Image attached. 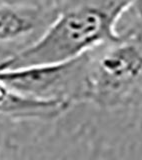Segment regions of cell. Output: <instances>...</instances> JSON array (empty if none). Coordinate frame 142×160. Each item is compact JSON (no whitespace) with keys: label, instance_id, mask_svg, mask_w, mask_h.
I'll list each match as a JSON object with an SVG mask.
<instances>
[{"label":"cell","instance_id":"cell-2","mask_svg":"<svg viewBox=\"0 0 142 160\" xmlns=\"http://www.w3.org/2000/svg\"><path fill=\"white\" fill-rule=\"evenodd\" d=\"M141 101L142 35H122L88 52L86 103L118 110Z\"/></svg>","mask_w":142,"mask_h":160},{"label":"cell","instance_id":"cell-1","mask_svg":"<svg viewBox=\"0 0 142 160\" xmlns=\"http://www.w3.org/2000/svg\"><path fill=\"white\" fill-rule=\"evenodd\" d=\"M130 0H59L53 20L21 49L0 60V68L58 63L78 58L121 38L118 22Z\"/></svg>","mask_w":142,"mask_h":160},{"label":"cell","instance_id":"cell-8","mask_svg":"<svg viewBox=\"0 0 142 160\" xmlns=\"http://www.w3.org/2000/svg\"><path fill=\"white\" fill-rule=\"evenodd\" d=\"M2 122L0 121V152H1L2 150V147H3V143H4V134H3V130H2Z\"/></svg>","mask_w":142,"mask_h":160},{"label":"cell","instance_id":"cell-7","mask_svg":"<svg viewBox=\"0 0 142 160\" xmlns=\"http://www.w3.org/2000/svg\"><path fill=\"white\" fill-rule=\"evenodd\" d=\"M59 0H0V4L21 5L38 8L55 9Z\"/></svg>","mask_w":142,"mask_h":160},{"label":"cell","instance_id":"cell-3","mask_svg":"<svg viewBox=\"0 0 142 160\" xmlns=\"http://www.w3.org/2000/svg\"><path fill=\"white\" fill-rule=\"evenodd\" d=\"M87 65L88 52L64 62L0 68V79L27 96L73 106L86 103Z\"/></svg>","mask_w":142,"mask_h":160},{"label":"cell","instance_id":"cell-6","mask_svg":"<svg viewBox=\"0 0 142 160\" xmlns=\"http://www.w3.org/2000/svg\"><path fill=\"white\" fill-rule=\"evenodd\" d=\"M117 29L121 35H142V0H130L119 20Z\"/></svg>","mask_w":142,"mask_h":160},{"label":"cell","instance_id":"cell-5","mask_svg":"<svg viewBox=\"0 0 142 160\" xmlns=\"http://www.w3.org/2000/svg\"><path fill=\"white\" fill-rule=\"evenodd\" d=\"M55 9L0 4V44L36 38L53 20Z\"/></svg>","mask_w":142,"mask_h":160},{"label":"cell","instance_id":"cell-4","mask_svg":"<svg viewBox=\"0 0 142 160\" xmlns=\"http://www.w3.org/2000/svg\"><path fill=\"white\" fill-rule=\"evenodd\" d=\"M72 108L61 101L42 100L16 91L0 79V121H50Z\"/></svg>","mask_w":142,"mask_h":160}]
</instances>
